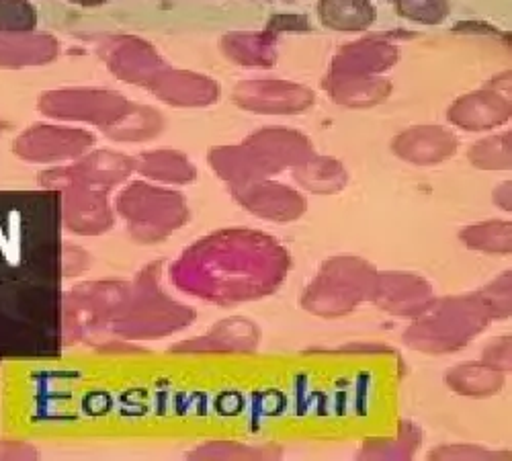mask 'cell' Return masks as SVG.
Returning <instances> with one entry per match:
<instances>
[{"label": "cell", "instance_id": "6da1fadb", "mask_svg": "<svg viewBox=\"0 0 512 461\" xmlns=\"http://www.w3.org/2000/svg\"><path fill=\"white\" fill-rule=\"evenodd\" d=\"M320 13L324 23L336 29H363L375 19L369 0H320Z\"/></svg>", "mask_w": 512, "mask_h": 461}, {"label": "cell", "instance_id": "7a4b0ae2", "mask_svg": "<svg viewBox=\"0 0 512 461\" xmlns=\"http://www.w3.org/2000/svg\"><path fill=\"white\" fill-rule=\"evenodd\" d=\"M35 23L37 13L29 0H0V33H27Z\"/></svg>", "mask_w": 512, "mask_h": 461}, {"label": "cell", "instance_id": "3957f363", "mask_svg": "<svg viewBox=\"0 0 512 461\" xmlns=\"http://www.w3.org/2000/svg\"><path fill=\"white\" fill-rule=\"evenodd\" d=\"M398 9L410 19L441 21L447 13V0H408V3L398 5Z\"/></svg>", "mask_w": 512, "mask_h": 461}, {"label": "cell", "instance_id": "277c9868", "mask_svg": "<svg viewBox=\"0 0 512 461\" xmlns=\"http://www.w3.org/2000/svg\"><path fill=\"white\" fill-rule=\"evenodd\" d=\"M70 3H78V5H101L105 0H70Z\"/></svg>", "mask_w": 512, "mask_h": 461}, {"label": "cell", "instance_id": "5b68a950", "mask_svg": "<svg viewBox=\"0 0 512 461\" xmlns=\"http://www.w3.org/2000/svg\"><path fill=\"white\" fill-rule=\"evenodd\" d=\"M390 3H396V5H402V3H408V0H390Z\"/></svg>", "mask_w": 512, "mask_h": 461}]
</instances>
